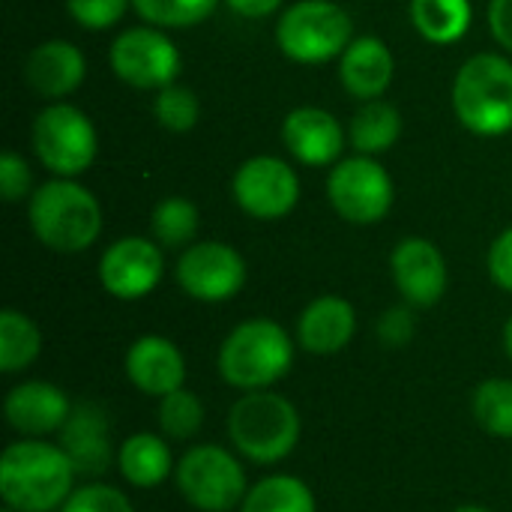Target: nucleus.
<instances>
[{"label": "nucleus", "mask_w": 512, "mask_h": 512, "mask_svg": "<svg viewBox=\"0 0 512 512\" xmlns=\"http://www.w3.org/2000/svg\"><path fill=\"white\" fill-rule=\"evenodd\" d=\"M75 465L60 444L18 438L0 456V498L15 512H54L75 492Z\"/></svg>", "instance_id": "obj_1"}, {"label": "nucleus", "mask_w": 512, "mask_h": 512, "mask_svg": "<svg viewBox=\"0 0 512 512\" xmlns=\"http://www.w3.org/2000/svg\"><path fill=\"white\" fill-rule=\"evenodd\" d=\"M225 432L231 450L252 465L285 462L303 435V420L297 405L276 390L240 393L225 417Z\"/></svg>", "instance_id": "obj_2"}, {"label": "nucleus", "mask_w": 512, "mask_h": 512, "mask_svg": "<svg viewBox=\"0 0 512 512\" xmlns=\"http://www.w3.org/2000/svg\"><path fill=\"white\" fill-rule=\"evenodd\" d=\"M294 366V339L273 318L240 321L219 345L216 369L237 393L273 390Z\"/></svg>", "instance_id": "obj_3"}, {"label": "nucleus", "mask_w": 512, "mask_h": 512, "mask_svg": "<svg viewBox=\"0 0 512 512\" xmlns=\"http://www.w3.org/2000/svg\"><path fill=\"white\" fill-rule=\"evenodd\" d=\"M27 219L36 240L60 255L84 252L102 234V207L96 195L72 177L42 183L30 195Z\"/></svg>", "instance_id": "obj_4"}, {"label": "nucleus", "mask_w": 512, "mask_h": 512, "mask_svg": "<svg viewBox=\"0 0 512 512\" xmlns=\"http://www.w3.org/2000/svg\"><path fill=\"white\" fill-rule=\"evenodd\" d=\"M459 123L483 138L512 132V63L504 54H474L453 81Z\"/></svg>", "instance_id": "obj_5"}, {"label": "nucleus", "mask_w": 512, "mask_h": 512, "mask_svg": "<svg viewBox=\"0 0 512 512\" xmlns=\"http://www.w3.org/2000/svg\"><path fill=\"white\" fill-rule=\"evenodd\" d=\"M174 486L180 498L198 512L240 510L249 483L237 450L222 444L189 447L174 468Z\"/></svg>", "instance_id": "obj_6"}, {"label": "nucleus", "mask_w": 512, "mask_h": 512, "mask_svg": "<svg viewBox=\"0 0 512 512\" xmlns=\"http://www.w3.org/2000/svg\"><path fill=\"white\" fill-rule=\"evenodd\" d=\"M351 39L354 21L333 0H297L276 24V45L294 63H327L342 57Z\"/></svg>", "instance_id": "obj_7"}, {"label": "nucleus", "mask_w": 512, "mask_h": 512, "mask_svg": "<svg viewBox=\"0 0 512 512\" xmlns=\"http://www.w3.org/2000/svg\"><path fill=\"white\" fill-rule=\"evenodd\" d=\"M33 150L39 162L54 177H78L84 174L99 153V135L90 117L69 105V102H51L42 108L33 120Z\"/></svg>", "instance_id": "obj_8"}, {"label": "nucleus", "mask_w": 512, "mask_h": 512, "mask_svg": "<svg viewBox=\"0 0 512 512\" xmlns=\"http://www.w3.org/2000/svg\"><path fill=\"white\" fill-rule=\"evenodd\" d=\"M393 180L375 156H351L336 162L327 177L330 207L351 225H375L393 207Z\"/></svg>", "instance_id": "obj_9"}, {"label": "nucleus", "mask_w": 512, "mask_h": 512, "mask_svg": "<svg viewBox=\"0 0 512 512\" xmlns=\"http://www.w3.org/2000/svg\"><path fill=\"white\" fill-rule=\"evenodd\" d=\"M108 63L120 81L138 90H162L180 75V51L156 24L129 27L114 36Z\"/></svg>", "instance_id": "obj_10"}, {"label": "nucleus", "mask_w": 512, "mask_h": 512, "mask_svg": "<svg viewBox=\"0 0 512 512\" xmlns=\"http://www.w3.org/2000/svg\"><path fill=\"white\" fill-rule=\"evenodd\" d=\"M174 276L186 297L198 303H225L243 291L246 261L222 240H201L183 249Z\"/></svg>", "instance_id": "obj_11"}, {"label": "nucleus", "mask_w": 512, "mask_h": 512, "mask_svg": "<svg viewBox=\"0 0 512 512\" xmlns=\"http://www.w3.org/2000/svg\"><path fill=\"white\" fill-rule=\"evenodd\" d=\"M231 195L246 216L276 222L297 207L300 177L279 156H252L234 171Z\"/></svg>", "instance_id": "obj_12"}, {"label": "nucleus", "mask_w": 512, "mask_h": 512, "mask_svg": "<svg viewBox=\"0 0 512 512\" xmlns=\"http://www.w3.org/2000/svg\"><path fill=\"white\" fill-rule=\"evenodd\" d=\"M165 276L162 246L144 237H120L99 258V282L117 300H141L159 288Z\"/></svg>", "instance_id": "obj_13"}, {"label": "nucleus", "mask_w": 512, "mask_h": 512, "mask_svg": "<svg viewBox=\"0 0 512 512\" xmlns=\"http://www.w3.org/2000/svg\"><path fill=\"white\" fill-rule=\"evenodd\" d=\"M393 282L414 309H432L444 300L450 273L441 249L426 237H405L390 255Z\"/></svg>", "instance_id": "obj_14"}, {"label": "nucleus", "mask_w": 512, "mask_h": 512, "mask_svg": "<svg viewBox=\"0 0 512 512\" xmlns=\"http://www.w3.org/2000/svg\"><path fill=\"white\" fill-rule=\"evenodd\" d=\"M72 408L75 402L69 399L63 387L51 381H39V378L15 384L3 399V417L9 429L18 432L21 438L60 435L66 420L72 417Z\"/></svg>", "instance_id": "obj_15"}, {"label": "nucleus", "mask_w": 512, "mask_h": 512, "mask_svg": "<svg viewBox=\"0 0 512 512\" xmlns=\"http://www.w3.org/2000/svg\"><path fill=\"white\" fill-rule=\"evenodd\" d=\"M123 369L129 384L153 399H162L186 387V357L177 348V342L159 333L138 336L126 351Z\"/></svg>", "instance_id": "obj_16"}, {"label": "nucleus", "mask_w": 512, "mask_h": 512, "mask_svg": "<svg viewBox=\"0 0 512 512\" xmlns=\"http://www.w3.org/2000/svg\"><path fill=\"white\" fill-rule=\"evenodd\" d=\"M78 474L84 477H99L111 465H117V450L111 444V420L108 411L96 402H78L72 408V417L60 429L57 441Z\"/></svg>", "instance_id": "obj_17"}, {"label": "nucleus", "mask_w": 512, "mask_h": 512, "mask_svg": "<svg viewBox=\"0 0 512 512\" xmlns=\"http://www.w3.org/2000/svg\"><path fill=\"white\" fill-rule=\"evenodd\" d=\"M357 333V309L339 294L315 297L297 318V345L312 357L342 354Z\"/></svg>", "instance_id": "obj_18"}, {"label": "nucleus", "mask_w": 512, "mask_h": 512, "mask_svg": "<svg viewBox=\"0 0 512 512\" xmlns=\"http://www.w3.org/2000/svg\"><path fill=\"white\" fill-rule=\"evenodd\" d=\"M282 144L297 162L324 168L336 165V159L342 156L345 132L330 111L303 105L282 120Z\"/></svg>", "instance_id": "obj_19"}, {"label": "nucleus", "mask_w": 512, "mask_h": 512, "mask_svg": "<svg viewBox=\"0 0 512 512\" xmlns=\"http://www.w3.org/2000/svg\"><path fill=\"white\" fill-rule=\"evenodd\" d=\"M84 72H87L84 54L66 39L39 42L36 48H30L24 60V81L30 84L33 93L51 102H60L63 96L78 90L84 81Z\"/></svg>", "instance_id": "obj_20"}, {"label": "nucleus", "mask_w": 512, "mask_h": 512, "mask_svg": "<svg viewBox=\"0 0 512 512\" xmlns=\"http://www.w3.org/2000/svg\"><path fill=\"white\" fill-rule=\"evenodd\" d=\"M393 72H396V60H393L387 42L378 39V36L351 39V45L339 57L342 87L360 102L384 96V90L393 81Z\"/></svg>", "instance_id": "obj_21"}, {"label": "nucleus", "mask_w": 512, "mask_h": 512, "mask_svg": "<svg viewBox=\"0 0 512 512\" xmlns=\"http://www.w3.org/2000/svg\"><path fill=\"white\" fill-rule=\"evenodd\" d=\"M174 453L162 432H132L117 447V471L132 489H159L174 477Z\"/></svg>", "instance_id": "obj_22"}, {"label": "nucleus", "mask_w": 512, "mask_h": 512, "mask_svg": "<svg viewBox=\"0 0 512 512\" xmlns=\"http://www.w3.org/2000/svg\"><path fill=\"white\" fill-rule=\"evenodd\" d=\"M402 135V114L396 105L384 99H369L360 105V111L351 117L348 138L363 156H378L387 153Z\"/></svg>", "instance_id": "obj_23"}, {"label": "nucleus", "mask_w": 512, "mask_h": 512, "mask_svg": "<svg viewBox=\"0 0 512 512\" xmlns=\"http://www.w3.org/2000/svg\"><path fill=\"white\" fill-rule=\"evenodd\" d=\"M240 512H318L315 492L294 474H270L249 486Z\"/></svg>", "instance_id": "obj_24"}, {"label": "nucleus", "mask_w": 512, "mask_h": 512, "mask_svg": "<svg viewBox=\"0 0 512 512\" xmlns=\"http://www.w3.org/2000/svg\"><path fill=\"white\" fill-rule=\"evenodd\" d=\"M471 0H411V21L426 42L453 45L471 27Z\"/></svg>", "instance_id": "obj_25"}, {"label": "nucleus", "mask_w": 512, "mask_h": 512, "mask_svg": "<svg viewBox=\"0 0 512 512\" xmlns=\"http://www.w3.org/2000/svg\"><path fill=\"white\" fill-rule=\"evenodd\" d=\"M42 354V330L18 309L0 312V372L18 375Z\"/></svg>", "instance_id": "obj_26"}, {"label": "nucleus", "mask_w": 512, "mask_h": 512, "mask_svg": "<svg viewBox=\"0 0 512 512\" xmlns=\"http://www.w3.org/2000/svg\"><path fill=\"white\" fill-rule=\"evenodd\" d=\"M474 423L492 435L512 441V378H486L471 393Z\"/></svg>", "instance_id": "obj_27"}, {"label": "nucleus", "mask_w": 512, "mask_h": 512, "mask_svg": "<svg viewBox=\"0 0 512 512\" xmlns=\"http://www.w3.org/2000/svg\"><path fill=\"white\" fill-rule=\"evenodd\" d=\"M156 420H159V432L168 441H192L204 429L207 408H204V402H201V396L195 390L180 387V390L159 399Z\"/></svg>", "instance_id": "obj_28"}, {"label": "nucleus", "mask_w": 512, "mask_h": 512, "mask_svg": "<svg viewBox=\"0 0 512 512\" xmlns=\"http://www.w3.org/2000/svg\"><path fill=\"white\" fill-rule=\"evenodd\" d=\"M153 237L165 249H183L198 234V207L189 198H165L150 216Z\"/></svg>", "instance_id": "obj_29"}, {"label": "nucleus", "mask_w": 512, "mask_h": 512, "mask_svg": "<svg viewBox=\"0 0 512 512\" xmlns=\"http://www.w3.org/2000/svg\"><path fill=\"white\" fill-rule=\"evenodd\" d=\"M219 0H132L135 12L156 27H171V30H183V27H195L201 21H207L213 15Z\"/></svg>", "instance_id": "obj_30"}, {"label": "nucleus", "mask_w": 512, "mask_h": 512, "mask_svg": "<svg viewBox=\"0 0 512 512\" xmlns=\"http://www.w3.org/2000/svg\"><path fill=\"white\" fill-rule=\"evenodd\" d=\"M153 114H156L162 129L189 132V129H195V123L201 117V105H198V96L189 87L168 84V87L159 90V96L153 102Z\"/></svg>", "instance_id": "obj_31"}, {"label": "nucleus", "mask_w": 512, "mask_h": 512, "mask_svg": "<svg viewBox=\"0 0 512 512\" xmlns=\"http://www.w3.org/2000/svg\"><path fill=\"white\" fill-rule=\"evenodd\" d=\"M57 512H135L126 492L108 483H84L66 498Z\"/></svg>", "instance_id": "obj_32"}, {"label": "nucleus", "mask_w": 512, "mask_h": 512, "mask_svg": "<svg viewBox=\"0 0 512 512\" xmlns=\"http://www.w3.org/2000/svg\"><path fill=\"white\" fill-rule=\"evenodd\" d=\"M129 3L132 0H66V9L84 30H108L126 15Z\"/></svg>", "instance_id": "obj_33"}, {"label": "nucleus", "mask_w": 512, "mask_h": 512, "mask_svg": "<svg viewBox=\"0 0 512 512\" xmlns=\"http://www.w3.org/2000/svg\"><path fill=\"white\" fill-rule=\"evenodd\" d=\"M378 342L390 351H399L405 345H411L414 333H417V315H414V306L402 303V306H393L387 309L381 318H378Z\"/></svg>", "instance_id": "obj_34"}, {"label": "nucleus", "mask_w": 512, "mask_h": 512, "mask_svg": "<svg viewBox=\"0 0 512 512\" xmlns=\"http://www.w3.org/2000/svg\"><path fill=\"white\" fill-rule=\"evenodd\" d=\"M30 168H27V162L18 156V153H12V150H6L3 156H0V195L9 201V204H15V201H24V198H30L33 192H30Z\"/></svg>", "instance_id": "obj_35"}, {"label": "nucleus", "mask_w": 512, "mask_h": 512, "mask_svg": "<svg viewBox=\"0 0 512 512\" xmlns=\"http://www.w3.org/2000/svg\"><path fill=\"white\" fill-rule=\"evenodd\" d=\"M489 276L501 291L512 294V228L498 234L489 249Z\"/></svg>", "instance_id": "obj_36"}, {"label": "nucleus", "mask_w": 512, "mask_h": 512, "mask_svg": "<svg viewBox=\"0 0 512 512\" xmlns=\"http://www.w3.org/2000/svg\"><path fill=\"white\" fill-rule=\"evenodd\" d=\"M489 27L498 45L512 54V0H492L489 3Z\"/></svg>", "instance_id": "obj_37"}, {"label": "nucleus", "mask_w": 512, "mask_h": 512, "mask_svg": "<svg viewBox=\"0 0 512 512\" xmlns=\"http://www.w3.org/2000/svg\"><path fill=\"white\" fill-rule=\"evenodd\" d=\"M225 3L243 18H264L282 6V0H225Z\"/></svg>", "instance_id": "obj_38"}, {"label": "nucleus", "mask_w": 512, "mask_h": 512, "mask_svg": "<svg viewBox=\"0 0 512 512\" xmlns=\"http://www.w3.org/2000/svg\"><path fill=\"white\" fill-rule=\"evenodd\" d=\"M504 351H507V357H510V363H512V315L507 318V324H504Z\"/></svg>", "instance_id": "obj_39"}, {"label": "nucleus", "mask_w": 512, "mask_h": 512, "mask_svg": "<svg viewBox=\"0 0 512 512\" xmlns=\"http://www.w3.org/2000/svg\"><path fill=\"white\" fill-rule=\"evenodd\" d=\"M453 512H492L489 507H483V504H462V507H456Z\"/></svg>", "instance_id": "obj_40"}, {"label": "nucleus", "mask_w": 512, "mask_h": 512, "mask_svg": "<svg viewBox=\"0 0 512 512\" xmlns=\"http://www.w3.org/2000/svg\"><path fill=\"white\" fill-rule=\"evenodd\" d=\"M3 512H15V510H9V507H3Z\"/></svg>", "instance_id": "obj_41"}]
</instances>
